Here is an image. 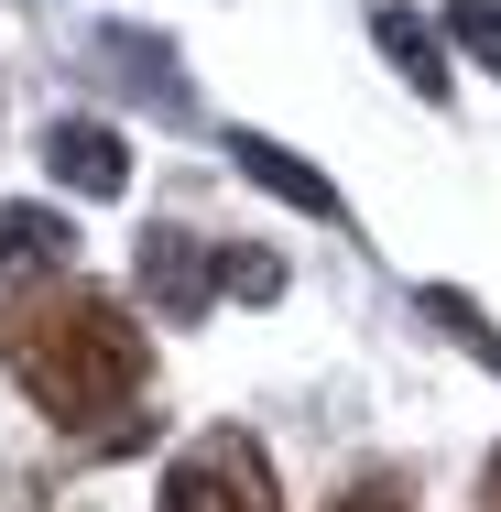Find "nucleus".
<instances>
[{
  "instance_id": "1a4fd4ad",
  "label": "nucleus",
  "mask_w": 501,
  "mask_h": 512,
  "mask_svg": "<svg viewBox=\"0 0 501 512\" xmlns=\"http://www.w3.org/2000/svg\"><path fill=\"white\" fill-rule=\"evenodd\" d=\"M414 316H436V327H447V338H458V349H469L480 371H501V327H491L480 306H469L458 284H425V295H414Z\"/></svg>"
},
{
  "instance_id": "f03ea898",
  "label": "nucleus",
  "mask_w": 501,
  "mask_h": 512,
  "mask_svg": "<svg viewBox=\"0 0 501 512\" xmlns=\"http://www.w3.org/2000/svg\"><path fill=\"white\" fill-rule=\"evenodd\" d=\"M164 512H284V480H273V447L240 436V425H207L164 458Z\"/></svg>"
},
{
  "instance_id": "39448f33",
  "label": "nucleus",
  "mask_w": 501,
  "mask_h": 512,
  "mask_svg": "<svg viewBox=\"0 0 501 512\" xmlns=\"http://www.w3.org/2000/svg\"><path fill=\"white\" fill-rule=\"evenodd\" d=\"M229 164H240L251 186H273L284 207H305V218H327V229H349V197H338V186H327L316 164H295V153H284L273 131H229Z\"/></svg>"
},
{
  "instance_id": "f257e3e1",
  "label": "nucleus",
  "mask_w": 501,
  "mask_h": 512,
  "mask_svg": "<svg viewBox=\"0 0 501 512\" xmlns=\"http://www.w3.org/2000/svg\"><path fill=\"white\" fill-rule=\"evenodd\" d=\"M0 360H11V382L33 393V414H55L66 436H88L99 414H131L142 382H153V338H142L131 306L99 295L88 273L22 284L11 316H0Z\"/></svg>"
},
{
  "instance_id": "f8f14e48",
  "label": "nucleus",
  "mask_w": 501,
  "mask_h": 512,
  "mask_svg": "<svg viewBox=\"0 0 501 512\" xmlns=\"http://www.w3.org/2000/svg\"><path fill=\"white\" fill-rule=\"evenodd\" d=\"M327 512H414V480H403V469H360Z\"/></svg>"
},
{
  "instance_id": "7ed1b4c3",
  "label": "nucleus",
  "mask_w": 501,
  "mask_h": 512,
  "mask_svg": "<svg viewBox=\"0 0 501 512\" xmlns=\"http://www.w3.org/2000/svg\"><path fill=\"white\" fill-rule=\"evenodd\" d=\"M131 284H142V306L164 316V327H197L218 306V251H207L197 229H142L131 240Z\"/></svg>"
},
{
  "instance_id": "ddd939ff",
  "label": "nucleus",
  "mask_w": 501,
  "mask_h": 512,
  "mask_svg": "<svg viewBox=\"0 0 501 512\" xmlns=\"http://www.w3.org/2000/svg\"><path fill=\"white\" fill-rule=\"evenodd\" d=\"M480 491H491V512H501V458H491V480H480Z\"/></svg>"
},
{
  "instance_id": "0eeeda50",
  "label": "nucleus",
  "mask_w": 501,
  "mask_h": 512,
  "mask_svg": "<svg viewBox=\"0 0 501 512\" xmlns=\"http://www.w3.org/2000/svg\"><path fill=\"white\" fill-rule=\"evenodd\" d=\"M0 273H77V229L66 207H0Z\"/></svg>"
},
{
  "instance_id": "9b49d317",
  "label": "nucleus",
  "mask_w": 501,
  "mask_h": 512,
  "mask_svg": "<svg viewBox=\"0 0 501 512\" xmlns=\"http://www.w3.org/2000/svg\"><path fill=\"white\" fill-rule=\"evenodd\" d=\"M218 295H251V306H273V295H284V262H273V251H218Z\"/></svg>"
},
{
  "instance_id": "6e6552de",
  "label": "nucleus",
  "mask_w": 501,
  "mask_h": 512,
  "mask_svg": "<svg viewBox=\"0 0 501 512\" xmlns=\"http://www.w3.org/2000/svg\"><path fill=\"white\" fill-rule=\"evenodd\" d=\"M99 55H120V77L142 88V99H164V109H186V77H175V44H142L131 22H109L99 33Z\"/></svg>"
},
{
  "instance_id": "423d86ee",
  "label": "nucleus",
  "mask_w": 501,
  "mask_h": 512,
  "mask_svg": "<svg viewBox=\"0 0 501 512\" xmlns=\"http://www.w3.org/2000/svg\"><path fill=\"white\" fill-rule=\"evenodd\" d=\"M371 44L393 55V77L414 88V99H447V33H436L425 11H403V0H382V11H371Z\"/></svg>"
},
{
  "instance_id": "20e7f679",
  "label": "nucleus",
  "mask_w": 501,
  "mask_h": 512,
  "mask_svg": "<svg viewBox=\"0 0 501 512\" xmlns=\"http://www.w3.org/2000/svg\"><path fill=\"white\" fill-rule=\"evenodd\" d=\"M44 175L66 197H131V142L109 120H55L44 131Z\"/></svg>"
},
{
  "instance_id": "9d476101",
  "label": "nucleus",
  "mask_w": 501,
  "mask_h": 512,
  "mask_svg": "<svg viewBox=\"0 0 501 512\" xmlns=\"http://www.w3.org/2000/svg\"><path fill=\"white\" fill-rule=\"evenodd\" d=\"M447 33L469 44V66H491V77H501V0H447Z\"/></svg>"
}]
</instances>
